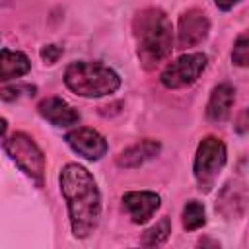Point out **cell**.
<instances>
[{
	"mask_svg": "<svg viewBox=\"0 0 249 249\" xmlns=\"http://www.w3.org/2000/svg\"><path fill=\"white\" fill-rule=\"evenodd\" d=\"M31 70V62L21 51H0V82H10L25 76Z\"/></svg>",
	"mask_w": 249,
	"mask_h": 249,
	"instance_id": "obj_13",
	"label": "cell"
},
{
	"mask_svg": "<svg viewBox=\"0 0 249 249\" xmlns=\"http://www.w3.org/2000/svg\"><path fill=\"white\" fill-rule=\"evenodd\" d=\"M136 37V54L146 70L161 64L173 49V33L167 16L160 8H146L132 21Z\"/></svg>",
	"mask_w": 249,
	"mask_h": 249,
	"instance_id": "obj_2",
	"label": "cell"
},
{
	"mask_svg": "<svg viewBox=\"0 0 249 249\" xmlns=\"http://www.w3.org/2000/svg\"><path fill=\"white\" fill-rule=\"evenodd\" d=\"M231 60L237 66H247L249 62V37L247 33H241L233 45V53H231Z\"/></svg>",
	"mask_w": 249,
	"mask_h": 249,
	"instance_id": "obj_16",
	"label": "cell"
},
{
	"mask_svg": "<svg viewBox=\"0 0 249 249\" xmlns=\"http://www.w3.org/2000/svg\"><path fill=\"white\" fill-rule=\"evenodd\" d=\"M8 156L12 161L39 187L43 185V175H45V156L43 150L35 144V140L25 134V132H14L6 144H4Z\"/></svg>",
	"mask_w": 249,
	"mask_h": 249,
	"instance_id": "obj_4",
	"label": "cell"
},
{
	"mask_svg": "<svg viewBox=\"0 0 249 249\" xmlns=\"http://www.w3.org/2000/svg\"><path fill=\"white\" fill-rule=\"evenodd\" d=\"M64 84L72 93L80 97H103L119 89L121 78L103 62L78 60L66 66Z\"/></svg>",
	"mask_w": 249,
	"mask_h": 249,
	"instance_id": "obj_3",
	"label": "cell"
},
{
	"mask_svg": "<svg viewBox=\"0 0 249 249\" xmlns=\"http://www.w3.org/2000/svg\"><path fill=\"white\" fill-rule=\"evenodd\" d=\"M241 0H214V4L220 8V10H224V12H228V10H231L235 4H239Z\"/></svg>",
	"mask_w": 249,
	"mask_h": 249,
	"instance_id": "obj_19",
	"label": "cell"
},
{
	"mask_svg": "<svg viewBox=\"0 0 249 249\" xmlns=\"http://www.w3.org/2000/svg\"><path fill=\"white\" fill-rule=\"evenodd\" d=\"M206 224V212L202 202L198 200H189L183 208V228L189 231H195Z\"/></svg>",
	"mask_w": 249,
	"mask_h": 249,
	"instance_id": "obj_14",
	"label": "cell"
},
{
	"mask_svg": "<svg viewBox=\"0 0 249 249\" xmlns=\"http://www.w3.org/2000/svg\"><path fill=\"white\" fill-rule=\"evenodd\" d=\"M169 233H171V224H169V220H167V218H161L156 226H152V228L144 233L142 243H144V245H150V247L160 245V243H163V241L167 239V235H169Z\"/></svg>",
	"mask_w": 249,
	"mask_h": 249,
	"instance_id": "obj_15",
	"label": "cell"
},
{
	"mask_svg": "<svg viewBox=\"0 0 249 249\" xmlns=\"http://www.w3.org/2000/svg\"><path fill=\"white\" fill-rule=\"evenodd\" d=\"M226 163V146L220 138L216 136H206L196 148L195 154V163H193V173L202 191H210L214 185L220 169Z\"/></svg>",
	"mask_w": 249,
	"mask_h": 249,
	"instance_id": "obj_5",
	"label": "cell"
},
{
	"mask_svg": "<svg viewBox=\"0 0 249 249\" xmlns=\"http://www.w3.org/2000/svg\"><path fill=\"white\" fill-rule=\"evenodd\" d=\"M66 144L82 158L97 161L107 154V140L93 128L78 126L66 134Z\"/></svg>",
	"mask_w": 249,
	"mask_h": 249,
	"instance_id": "obj_7",
	"label": "cell"
},
{
	"mask_svg": "<svg viewBox=\"0 0 249 249\" xmlns=\"http://www.w3.org/2000/svg\"><path fill=\"white\" fill-rule=\"evenodd\" d=\"M21 91H35L33 86H18V88H4L0 91V97L4 99H14V97H19Z\"/></svg>",
	"mask_w": 249,
	"mask_h": 249,
	"instance_id": "obj_18",
	"label": "cell"
},
{
	"mask_svg": "<svg viewBox=\"0 0 249 249\" xmlns=\"http://www.w3.org/2000/svg\"><path fill=\"white\" fill-rule=\"evenodd\" d=\"M161 198L154 191H128L123 195V206L130 214L134 224L148 222L154 212L160 208Z\"/></svg>",
	"mask_w": 249,
	"mask_h": 249,
	"instance_id": "obj_9",
	"label": "cell"
},
{
	"mask_svg": "<svg viewBox=\"0 0 249 249\" xmlns=\"http://www.w3.org/2000/svg\"><path fill=\"white\" fill-rule=\"evenodd\" d=\"M39 115L54 126H72L80 121V113L62 97H47L39 105Z\"/></svg>",
	"mask_w": 249,
	"mask_h": 249,
	"instance_id": "obj_10",
	"label": "cell"
},
{
	"mask_svg": "<svg viewBox=\"0 0 249 249\" xmlns=\"http://www.w3.org/2000/svg\"><path fill=\"white\" fill-rule=\"evenodd\" d=\"M60 54H62V49L58 45H47V47L41 49V58L47 60L49 64H54Z\"/></svg>",
	"mask_w": 249,
	"mask_h": 249,
	"instance_id": "obj_17",
	"label": "cell"
},
{
	"mask_svg": "<svg viewBox=\"0 0 249 249\" xmlns=\"http://www.w3.org/2000/svg\"><path fill=\"white\" fill-rule=\"evenodd\" d=\"M6 128H8V121L6 119H0V136H4Z\"/></svg>",
	"mask_w": 249,
	"mask_h": 249,
	"instance_id": "obj_20",
	"label": "cell"
},
{
	"mask_svg": "<svg viewBox=\"0 0 249 249\" xmlns=\"http://www.w3.org/2000/svg\"><path fill=\"white\" fill-rule=\"evenodd\" d=\"M60 193L68 206L72 233L88 237L99 224L101 193L93 175L80 163H66L60 171Z\"/></svg>",
	"mask_w": 249,
	"mask_h": 249,
	"instance_id": "obj_1",
	"label": "cell"
},
{
	"mask_svg": "<svg viewBox=\"0 0 249 249\" xmlns=\"http://www.w3.org/2000/svg\"><path fill=\"white\" fill-rule=\"evenodd\" d=\"M161 146L160 142L152 140V138H146V140H140L138 144L126 148L124 152L119 154L117 158V165L119 167H124V169H132V167H140L142 163L150 161L152 158H156L160 154Z\"/></svg>",
	"mask_w": 249,
	"mask_h": 249,
	"instance_id": "obj_12",
	"label": "cell"
},
{
	"mask_svg": "<svg viewBox=\"0 0 249 249\" xmlns=\"http://www.w3.org/2000/svg\"><path fill=\"white\" fill-rule=\"evenodd\" d=\"M233 101H235V89H233V86H230V84H218L212 89L210 99L206 103V119L208 121H214V123L226 121L230 117V111H231Z\"/></svg>",
	"mask_w": 249,
	"mask_h": 249,
	"instance_id": "obj_11",
	"label": "cell"
},
{
	"mask_svg": "<svg viewBox=\"0 0 249 249\" xmlns=\"http://www.w3.org/2000/svg\"><path fill=\"white\" fill-rule=\"evenodd\" d=\"M206 54L202 53H189L179 56L177 60L169 62L163 72L160 74V82L167 88V89H179L185 86H191L193 82H196V78L204 72L206 68Z\"/></svg>",
	"mask_w": 249,
	"mask_h": 249,
	"instance_id": "obj_6",
	"label": "cell"
},
{
	"mask_svg": "<svg viewBox=\"0 0 249 249\" xmlns=\"http://www.w3.org/2000/svg\"><path fill=\"white\" fill-rule=\"evenodd\" d=\"M208 18L204 12L193 8L181 14L177 23V43L179 47H196L208 37Z\"/></svg>",
	"mask_w": 249,
	"mask_h": 249,
	"instance_id": "obj_8",
	"label": "cell"
}]
</instances>
